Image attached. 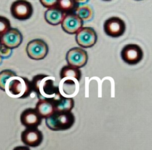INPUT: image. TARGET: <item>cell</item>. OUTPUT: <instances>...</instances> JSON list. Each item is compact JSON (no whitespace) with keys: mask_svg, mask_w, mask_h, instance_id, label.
Instances as JSON below:
<instances>
[{"mask_svg":"<svg viewBox=\"0 0 152 150\" xmlns=\"http://www.w3.org/2000/svg\"><path fill=\"white\" fill-rule=\"evenodd\" d=\"M42 118L35 108H28L21 113V124L26 128H37L41 124Z\"/></svg>","mask_w":152,"mask_h":150,"instance_id":"obj_12","label":"cell"},{"mask_svg":"<svg viewBox=\"0 0 152 150\" xmlns=\"http://www.w3.org/2000/svg\"><path fill=\"white\" fill-rule=\"evenodd\" d=\"M103 28L104 32L107 36L113 38H118L125 33L126 27L123 19L114 16L105 21Z\"/></svg>","mask_w":152,"mask_h":150,"instance_id":"obj_6","label":"cell"},{"mask_svg":"<svg viewBox=\"0 0 152 150\" xmlns=\"http://www.w3.org/2000/svg\"><path fill=\"white\" fill-rule=\"evenodd\" d=\"M88 0H75L76 2L78 4H86Z\"/></svg>","mask_w":152,"mask_h":150,"instance_id":"obj_26","label":"cell"},{"mask_svg":"<svg viewBox=\"0 0 152 150\" xmlns=\"http://www.w3.org/2000/svg\"><path fill=\"white\" fill-rule=\"evenodd\" d=\"M34 8L31 2L27 0H16L10 6V13L14 19L27 20L32 16Z\"/></svg>","mask_w":152,"mask_h":150,"instance_id":"obj_4","label":"cell"},{"mask_svg":"<svg viewBox=\"0 0 152 150\" xmlns=\"http://www.w3.org/2000/svg\"><path fill=\"white\" fill-rule=\"evenodd\" d=\"M136 1H140V0H136Z\"/></svg>","mask_w":152,"mask_h":150,"instance_id":"obj_29","label":"cell"},{"mask_svg":"<svg viewBox=\"0 0 152 150\" xmlns=\"http://www.w3.org/2000/svg\"><path fill=\"white\" fill-rule=\"evenodd\" d=\"M74 13L83 21V22H87V21L91 20L94 16V10L93 8L91 7V5L86 4L79 5L75 10Z\"/></svg>","mask_w":152,"mask_h":150,"instance_id":"obj_19","label":"cell"},{"mask_svg":"<svg viewBox=\"0 0 152 150\" xmlns=\"http://www.w3.org/2000/svg\"><path fill=\"white\" fill-rule=\"evenodd\" d=\"M105 1H110V0H105Z\"/></svg>","mask_w":152,"mask_h":150,"instance_id":"obj_28","label":"cell"},{"mask_svg":"<svg viewBox=\"0 0 152 150\" xmlns=\"http://www.w3.org/2000/svg\"><path fill=\"white\" fill-rule=\"evenodd\" d=\"M35 109L42 118H47L56 112L54 103L48 99H39Z\"/></svg>","mask_w":152,"mask_h":150,"instance_id":"obj_15","label":"cell"},{"mask_svg":"<svg viewBox=\"0 0 152 150\" xmlns=\"http://www.w3.org/2000/svg\"><path fill=\"white\" fill-rule=\"evenodd\" d=\"M33 91L32 84L25 77L16 76L10 78L6 85V93L10 96L23 99L29 97Z\"/></svg>","mask_w":152,"mask_h":150,"instance_id":"obj_2","label":"cell"},{"mask_svg":"<svg viewBox=\"0 0 152 150\" xmlns=\"http://www.w3.org/2000/svg\"><path fill=\"white\" fill-rule=\"evenodd\" d=\"M13 150H31L29 149V146H16V147H15L14 149Z\"/></svg>","mask_w":152,"mask_h":150,"instance_id":"obj_25","label":"cell"},{"mask_svg":"<svg viewBox=\"0 0 152 150\" xmlns=\"http://www.w3.org/2000/svg\"><path fill=\"white\" fill-rule=\"evenodd\" d=\"M54 83V78L44 74L35 75L31 81L33 91L39 99L48 100H53L61 94L59 87L55 86Z\"/></svg>","mask_w":152,"mask_h":150,"instance_id":"obj_1","label":"cell"},{"mask_svg":"<svg viewBox=\"0 0 152 150\" xmlns=\"http://www.w3.org/2000/svg\"><path fill=\"white\" fill-rule=\"evenodd\" d=\"M26 53L28 57L33 60H42L48 53V45L42 39H34L28 43Z\"/></svg>","mask_w":152,"mask_h":150,"instance_id":"obj_5","label":"cell"},{"mask_svg":"<svg viewBox=\"0 0 152 150\" xmlns=\"http://www.w3.org/2000/svg\"><path fill=\"white\" fill-rule=\"evenodd\" d=\"M11 53L12 49L8 48V47H5L1 44V45H0V56L2 57V59L10 57L11 56Z\"/></svg>","mask_w":152,"mask_h":150,"instance_id":"obj_24","label":"cell"},{"mask_svg":"<svg viewBox=\"0 0 152 150\" xmlns=\"http://www.w3.org/2000/svg\"><path fill=\"white\" fill-rule=\"evenodd\" d=\"M79 4L75 0H59L56 7L65 13H70L75 11Z\"/></svg>","mask_w":152,"mask_h":150,"instance_id":"obj_20","label":"cell"},{"mask_svg":"<svg viewBox=\"0 0 152 150\" xmlns=\"http://www.w3.org/2000/svg\"><path fill=\"white\" fill-rule=\"evenodd\" d=\"M59 75L61 79H73L80 82L82 78V72L80 68L67 65L61 69Z\"/></svg>","mask_w":152,"mask_h":150,"instance_id":"obj_17","label":"cell"},{"mask_svg":"<svg viewBox=\"0 0 152 150\" xmlns=\"http://www.w3.org/2000/svg\"><path fill=\"white\" fill-rule=\"evenodd\" d=\"M121 58L128 64L135 65L142 61L143 51L138 44H126L121 51Z\"/></svg>","mask_w":152,"mask_h":150,"instance_id":"obj_7","label":"cell"},{"mask_svg":"<svg viewBox=\"0 0 152 150\" xmlns=\"http://www.w3.org/2000/svg\"><path fill=\"white\" fill-rule=\"evenodd\" d=\"M66 13L58 8L57 7L48 8L45 12V20L48 24L56 26L62 23Z\"/></svg>","mask_w":152,"mask_h":150,"instance_id":"obj_14","label":"cell"},{"mask_svg":"<svg viewBox=\"0 0 152 150\" xmlns=\"http://www.w3.org/2000/svg\"><path fill=\"white\" fill-rule=\"evenodd\" d=\"M11 28L10 22L4 16H0V37L6 33Z\"/></svg>","mask_w":152,"mask_h":150,"instance_id":"obj_22","label":"cell"},{"mask_svg":"<svg viewBox=\"0 0 152 150\" xmlns=\"http://www.w3.org/2000/svg\"><path fill=\"white\" fill-rule=\"evenodd\" d=\"M0 45H1V41H0Z\"/></svg>","mask_w":152,"mask_h":150,"instance_id":"obj_30","label":"cell"},{"mask_svg":"<svg viewBox=\"0 0 152 150\" xmlns=\"http://www.w3.org/2000/svg\"><path fill=\"white\" fill-rule=\"evenodd\" d=\"M16 74L10 70H4L0 72V90L1 91H6V85L9 80L16 76Z\"/></svg>","mask_w":152,"mask_h":150,"instance_id":"obj_21","label":"cell"},{"mask_svg":"<svg viewBox=\"0 0 152 150\" xmlns=\"http://www.w3.org/2000/svg\"><path fill=\"white\" fill-rule=\"evenodd\" d=\"M75 123V116L71 112H58L45 118L46 126L53 131H64L73 127Z\"/></svg>","mask_w":152,"mask_h":150,"instance_id":"obj_3","label":"cell"},{"mask_svg":"<svg viewBox=\"0 0 152 150\" xmlns=\"http://www.w3.org/2000/svg\"><path fill=\"white\" fill-rule=\"evenodd\" d=\"M77 44L83 48L92 47L97 41V34L94 29L89 27H83L76 33Z\"/></svg>","mask_w":152,"mask_h":150,"instance_id":"obj_8","label":"cell"},{"mask_svg":"<svg viewBox=\"0 0 152 150\" xmlns=\"http://www.w3.org/2000/svg\"><path fill=\"white\" fill-rule=\"evenodd\" d=\"M59 0H39L42 5L46 8H51L57 6V3Z\"/></svg>","mask_w":152,"mask_h":150,"instance_id":"obj_23","label":"cell"},{"mask_svg":"<svg viewBox=\"0 0 152 150\" xmlns=\"http://www.w3.org/2000/svg\"><path fill=\"white\" fill-rule=\"evenodd\" d=\"M23 36L17 28H11L4 35L0 37L1 44L10 49L17 48L22 44Z\"/></svg>","mask_w":152,"mask_h":150,"instance_id":"obj_13","label":"cell"},{"mask_svg":"<svg viewBox=\"0 0 152 150\" xmlns=\"http://www.w3.org/2000/svg\"><path fill=\"white\" fill-rule=\"evenodd\" d=\"M88 55L87 52L80 47H73L66 53V62L68 65L77 68L83 67L87 64Z\"/></svg>","mask_w":152,"mask_h":150,"instance_id":"obj_9","label":"cell"},{"mask_svg":"<svg viewBox=\"0 0 152 150\" xmlns=\"http://www.w3.org/2000/svg\"><path fill=\"white\" fill-rule=\"evenodd\" d=\"M2 57H1V56H0V64H1V62H2Z\"/></svg>","mask_w":152,"mask_h":150,"instance_id":"obj_27","label":"cell"},{"mask_svg":"<svg viewBox=\"0 0 152 150\" xmlns=\"http://www.w3.org/2000/svg\"><path fill=\"white\" fill-rule=\"evenodd\" d=\"M77 82L78 81L73 79H61L59 86V92L65 97L72 98L77 92Z\"/></svg>","mask_w":152,"mask_h":150,"instance_id":"obj_18","label":"cell"},{"mask_svg":"<svg viewBox=\"0 0 152 150\" xmlns=\"http://www.w3.org/2000/svg\"><path fill=\"white\" fill-rule=\"evenodd\" d=\"M52 101L54 103L56 111L58 112H71L74 107V99L65 97L62 94Z\"/></svg>","mask_w":152,"mask_h":150,"instance_id":"obj_16","label":"cell"},{"mask_svg":"<svg viewBox=\"0 0 152 150\" xmlns=\"http://www.w3.org/2000/svg\"><path fill=\"white\" fill-rule=\"evenodd\" d=\"M61 26L65 33L73 35L83 28V21L75 13H66Z\"/></svg>","mask_w":152,"mask_h":150,"instance_id":"obj_10","label":"cell"},{"mask_svg":"<svg viewBox=\"0 0 152 150\" xmlns=\"http://www.w3.org/2000/svg\"><path fill=\"white\" fill-rule=\"evenodd\" d=\"M21 140L29 147H37L42 142V133L38 128H26L21 134Z\"/></svg>","mask_w":152,"mask_h":150,"instance_id":"obj_11","label":"cell"}]
</instances>
